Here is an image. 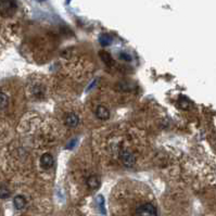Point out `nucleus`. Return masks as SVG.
<instances>
[{
    "label": "nucleus",
    "mask_w": 216,
    "mask_h": 216,
    "mask_svg": "<svg viewBox=\"0 0 216 216\" xmlns=\"http://www.w3.org/2000/svg\"><path fill=\"white\" fill-rule=\"evenodd\" d=\"M121 160H122V162L126 166H131V165H134V163L136 161L135 156L131 153H129V152H123L121 154Z\"/></svg>",
    "instance_id": "nucleus-3"
},
{
    "label": "nucleus",
    "mask_w": 216,
    "mask_h": 216,
    "mask_svg": "<svg viewBox=\"0 0 216 216\" xmlns=\"http://www.w3.org/2000/svg\"><path fill=\"white\" fill-rule=\"evenodd\" d=\"M13 204H14L16 210H22V208H25L26 200L23 195H16L15 198H14V200H13Z\"/></svg>",
    "instance_id": "nucleus-8"
},
{
    "label": "nucleus",
    "mask_w": 216,
    "mask_h": 216,
    "mask_svg": "<svg viewBox=\"0 0 216 216\" xmlns=\"http://www.w3.org/2000/svg\"><path fill=\"white\" fill-rule=\"evenodd\" d=\"M76 141H77V140H76V139H74V140H72V142H70V143H68V149H70V148H73V147H74V145H75V143H76Z\"/></svg>",
    "instance_id": "nucleus-14"
},
{
    "label": "nucleus",
    "mask_w": 216,
    "mask_h": 216,
    "mask_svg": "<svg viewBox=\"0 0 216 216\" xmlns=\"http://www.w3.org/2000/svg\"><path fill=\"white\" fill-rule=\"evenodd\" d=\"M10 197V191L5 187H0V198L1 199H7Z\"/></svg>",
    "instance_id": "nucleus-11"
},
{
    "label": "nucleus",
    "mask_w": 216,
    "mask_h": 216,
    "mask_svg": "<svg viewBox=\"0 0 216 216\" xmlns=\"http://www.w3.org/2000/svg\"><path fill=\"white\" fill-rule=\"evenodd\" d=\"M97 202L99 204V208L100 211H101L102 214H105V210H104V200H103V197L102 195H98V198H97Z\"/></svg>",
    "instance_id": "nucleus-12"
},
{
    "label": "nucleus",
    "mask_w": 216,
    "mask_h": 216,
    "mask_svg": "<svg viewBox=\"0 0 216 216\" xmlns=\"http://www.w3.org/2000/svg\"><path fill=\"white\" fill-rule=\"evenodd\" d=\"M120 58L122 59V60H125V61H131L133 60L131 55H130L129 53H127V52H121Z\"/></svg>",
    "instance_id": "nucleus-13"
},
{
    "label": "nucleus",
    "mask_w": 216,
    "mask_h": 216,
    "mask_svg": "<svg viewBox=\"0 0 216 216\" xmlns=\"http://www.w3.org/2000/svg\"><path fill=\"white\" fill-rule=\"evenodd\" d=\"M112 42H113V37L110 34H105V33H104V34H101L99 36V42L103 47L110 46V45L112 44Z\"/></svg>",
    "instance_id": "nucleus-6"
},
{
    "label": "nucleus",
    "mask_w": 216,
    "mask_h": 216,
    "mask_svg": "<svg viewBox=\"0 0 216 216\" xmlns=\"http://www.w3.org/2000/svg\"><path fill=\"white\" fill-rule=\"evenodd\" d=\"M40 164H42V166L44 167V168L46 169L50 168V167H52V165H53V158L48 153L44 154V155L40 158Z\"/></svg>",
    "instance_id": "nucleus-4"
},
{
    "label": "nucleus",
    "mask_w": 216,
    "mask_h": 216,
    "mask_svg": "<svg viewBox=\"0 0 216 216\" xmlns=\"http://www.w3.org/2000/svg\"><path fill=\"white\" fill-rule=\"evenodd\" d=\"M8 96L3 92H0V110L5 109L7 105H8Z\"/></svg>",
    "instance_id": "nucleus-10"
},
{
    "label": "nucleus",
    "mask_w": 216,
    "mask_h": 216,
    "mask_svg": "<svg viewBox=\"0 0 216 216\" xmlns=\"http://www.w3.org/2000/svg\"><path fill=\"white\" fill-rule=\"evenodd\" d=\"M134 216H158V213L153 204L145 203L136 210Z\"/></svg>",
    "instance_id": "nucleus-1"
},
{
    "label": "nucleus",
    "mask_w": 216,
    "mask_h": 216,
    "mask_svg": "<svg viewBox=\"0 0 216 216\" xmlns=\"http://www.w3.org/2000/svg\"><path fill=\"white\" fill-rule=\"evenodd\" d=\"M96 114H97V117L100 118V120H108V118L110 117L109 110H108L105 107H102V105L97 108Z\"/></svg>",
    "instance_id": "nucleus-5"
},
{
    "label": "nucleus",
    "mask_w": 216,
    "mask_h": 216,
    "mask_svg": "<svg viewBox=\"0 0 216 216\" xmlns=\"http://www.w3.org/2000/svg\"><path fill=\"white\" fill-rule=\"evenodd\" d=\"M65 124L68 127H76L78 124V117L74 113H71V114H68V116L65 117Z\"/></svg>",
    "instance_id": "nucleus-7"
},
{
    "label": "nucleus",
    "mask_w": 216,
    "mask_h": 216,
    "mask_svg": "<svg viewBox=\"0 0 216 216\" xmlns=\"http://www.w3.org/2000/svg\"><path fill=\"white\" fill-rule=\"evenodd\" d=\"M87 184H88V187L90 188V189H97V188L100 186V180H99V177L98 176H90V177L88 178V181H87Z\"/></svg>",
    "instance_id": "nucleus-9"
},
{
    "label": "nucleus",
    "mask_w": 216,
    "mask_h": 216,
    "mask_svg": "<svg viewBox=\"0 0 216 216\" xmlns=\"http://www.w3.org/2000/svg\"><path fill=\"white\" fill-rule=\"evenodd\" d=\"M15 1H0V13L3 16H10L16 10Z\"/></svg>",
    "instance_id": "nucleus-2"
}]
</instances>
